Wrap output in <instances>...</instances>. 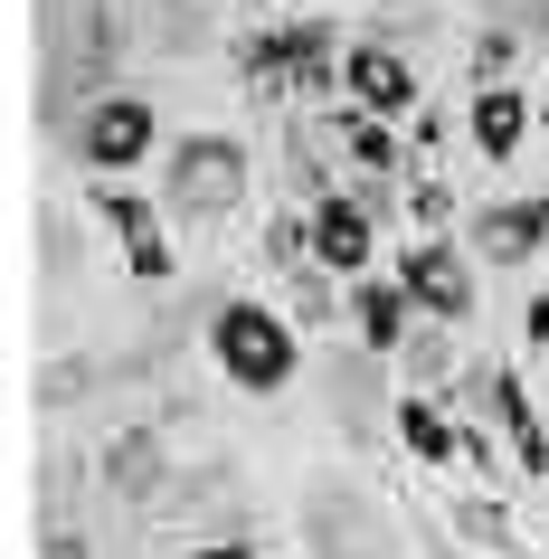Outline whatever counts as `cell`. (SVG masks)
I'll return each mask as SVG.
<instances>
[{
  "label": "cell",
  "mask_w": 549,
  "mask_h": 559,
  "mask_svg": "<svg viewBox=\"0 0 549 559\" xmlns=\"http://www.w3.org/2000/svg\"><path fill=\"white\" fill-rule=\"evenodd\" d=\"M208 360L228 370L237 389H256V399H275V389L294 380V313H275V304H256V295H237V304H218L208 313Z\"/></svg>",
  "instance_id": "6da1fadb"
},
{
  "label": "cell",
  "mask_w": 549,
  "mask_h": 559,
  "mask_svg": "<svg viewBox=\"0 0 549 559\" xmlns=\"http://www.w3.org/2000/svg\"><path fill=\"white\" fill-rule=\"evenodd\" d=\"M162 209L171 218H228V209H247V143L237 133H190V143H171Z\"/></svg>",
  "instance_id": "7a4b0ae2"
},
{
  "label": "cell",
  "mask_w": 549,
  "mask_h": 559,
  "mask_svg": "<svg viewBox=\"0 0 549 559\" xmlns=\"http://www.w3.org/2000/svg\"><path fill=\"white\" fill-rule=\"evenodd\" d=\"M303 540H313V559H398V522L342 474H322L303 493Z\"/></svg>",
  "instance_id": "3957f363"
},
{
  "label": "cell",
  "mask_w": 549,
  "mask_h": 559,
  "mask_svg": "<svg viewBox=\"0 0 549 559\" xmlns=\"http://www.w3.org/2000/svg\"><path fill=\"white\" fill-rule=\"evenodd\" d=\"M67 143H76L86 171H133V162L162 143V115H152V95H95Z\"/></svg>",
  "instance_id": "277c9868"
},
{
  "label": "cell",
  "mask_w": 549,
  "mask_h": 559,
  "mask_svg": "<svg viewBox=\"0 0 549 559\" xmlns=\"http://www.w3.org/2000/svg\"><path fill=\"white\" fill-rule=\"evenodd\" d=\"M398 285H407V304H417L427 323H464V313H474V257H455L445 237H417V247H407Z\"/></svg>",
  "instance_id": "5b68a950"
},
{
  "label": "cell",
  "mask_w": 549,
  "mask_h": 559,
  "mask_svg": "<svg viewBox=\"0 0 549 559\" xmlns=\"http://www.w3.org/2000/svg\"><path fill=\"white\" fill-rule=\"evenodd\" d=\"M342 86H350V105H360V115H389V123H398L407 105H417V67H407L389 38H350Z\"/></svg>",
  "instance_id": "8992f818"
},
{
  "label": "cell",
  "mask_w": 549,
  "mask_h": 559,
  "mask_svg": "<svg viewBox=\"0 0 549 559\" xmlns=\"http://www.w3.org/2000/svg\"><path fill=\"white\" fill-rule=\"evenodd\" d=\"M379 247V209L350 200V190H322L313 200V265H332V275H360Z\"/></svg>",
  "instance_id": "52a82bcc"
},
{
  "label": "cell",
  "mask_w": 549,
  "mask_h": 559,
  "mask_svg": "<svg viewBox=\"0 0 549 559\" xmlns=\"http://www.w3.org/2000/svg\"><path fill=\"white\" fill-rule=\"evenodd\" d=\"M474 257L484 265H530L540 257V237H549V200L530 190V200H492V209H474Z\"/></svg>",
  "instance_id": "ba28073f"
},
{
  "label": "cell",
  "mask_w": 549,
  "mask_h": 559,
  "mask_svg": "<svg viewBox=\"0 0 549 559\" xmlns=\"http://www.w3.org/2000/svg\"><path fill=\"white\" fill-rule=\"evenodd\" d=\"M407 313H417V304H407L398 275H389V285H350V323H360V352L370 360H389L407 342Z\"/></svg>",
  "instance_id": "9c48e42d"
},
{
  "label": "cell",
  "mask_w": 549,
  "mask_h": 559,
  "mask_svg": "<svg viewBox=\"0 0 549 559\" xmlns=\"http://www.w3.org/2000/svg\"><path fill=\"white\" fill-rule=\"evenodd\" d=\"M530 123H540V115H530L512 86H484V95H474V152H484V162H512V152L530 143Z\"/></svg>",
  "instance_id": "30bf717a"
},
{
  "label": "cell",
  "mask_w": 549,
  "mask_h": 559,
  "mask_svg": "<svg viewBox=\"0 0 549 559\" xmlns=\"http://www.w3.org/2000/svg\"><path fill=\"white\" fill-rule=\"evenodd\" d=\"M484 399H492V417L512 427V455L530 474H549V427H540V408L521 399V380H512V370H484Z\"/></svg>",
  "instance_id": "8fae6325"
},
{
  "label": "cell",
  "mask_w": 549,
  "mask_h": 559,
  "mask_svg": "<svg viewBox=\"0 0 549 559\" xmlns=\"http://www.w3.org/2000/svg\"><path fill=\"white\" fill-rule=\"evenodd\" d=\"M105 484L133 493V502H152V493H162V445H152L143 427H123V437L105 445Z\"/></svg>",
  "instance_id": "7c38bea8"
},
{
  "label": "cell",
  "mask_w": 549,
  "mask_h": 559,
  "mask_svg": "<svg viewBox=\"0 0 549 559\" xmlns=\"http://www.w3.org/2000/svg\"><path fill=\"white\" fill-rule=\"evenodd\" d=\"M389 427H398V445L417 455V465H445V455H464V437L445 427V408H427V399H398V408H389Z\"/></svg>",
  "instance_id": "4fadbf2b"
},
{
  "label": "cell",
  "mask_w": 549,
  "mask_h": 559,
  "mask_svg": "<svg viewBox=\"0 0 549 559\" xmlns=\"http://www.w3.org/2000/svg\"><path fill=\"white\" fill-rule=\"evenodd\" d=\"M332 133H342V152L360 162V171H389V162H398V123H389V115H360V105H350Z\"/></svg>",
  "instance_id": "5bb4252c"
},
{
  "label": "cell",
  "mask_w": 549,
  "mask_h": 559,
  "mask_svg": "<svg viewBox=\"0 0 549 559\" xmlns=\"http://www.w3.org/2000/svg\"><path fill=\"white\" fill-rule=\"evenodd\" d=\"M285 38H294V86H322V76H342L350 48L322 29V20H303V29H285Z\"/></svg>",
  "instance_id": "9a60e30c"
},
{
  "label": "cell",
  "mask_w": 549,
  "mask_h": 559,
  "mask_svg": "<svg viewBox=\"0 0 549 559\" xmlns=\"http://www.w3.org/2000/svg\"><path fill=\"white\" fill-rule=\"evenodd\" d=\"M455 531H464V540H474V550H502V559H512V512H502V502H492V493L455 502Z\"/></svg>",
  "instance_id": "2e32d148"
},
{
  "label": "cell",
  "mask_w": 549,
  "mask_h": 559,
  "mask_svg": "<svg viewBox=\"0 0 549 559\" xmlns=\"http://www.w3.org/2000/svg\"><path fill=\"white\" fill-rule=\"evenodd\" d=\"M95 218H105V228L123 237V247H133V237H152V200H133V190H95Z\"/></svg>",
  "instance_id": "e0dca14e"
},
{
  "label": "cell",
  "mask_w": 549,
  "mask_h": 559,
  "mask_svg": "<svg viewBox=\"0 0 549 559\" xmlns=\"http://www.w3.org/2000/svg\"><path fill=\"white\" fill-rule=\"evenodd\" d=\"M285 304H294V323H332V265L285 275Z\"/></svg>",
  "instance_id": "ac0fdd59"
},
{
  "label": "cell",
  "mask_w": 549,
  "mask_h": 559,
  "mask_svg": "<svg viewBox=\"0 0 549 559\" xmlns=\"http://www.w3.org/2000/svg\"><path fill=\"white\" fill-rule=\"evenodd\" d=\"M455 190H445V180H417V200H407V218H417V237H445V218H455Z\"/></svg>",
  "instance_id": "d6986e66"
},
{
  "label": "cell",
  "mask_w": 549,
  "mask_h": 559,
  "mask_svg": "<svg viewBox=\"0 0 549 559\" xmlns=\"http://www.w3.org/2000/svg\"><path fill=\"white\" fill-rule=\"evenodd\" d=\"M512 58H521V38H512V29H484V38H474V58H464V67H474L484 86H502V76H512Z\"/></svg>",
  "instance_id": "ffe728a7"
},
{
  "label": "cell",
  "mask_w": 549,
  "mask_h": 559,
  "mask_svg": "<svg viewBox=\"0 0 549 559\" xmlns=\"http://www.w3.org/2000/svg\"><path fill=\"white\" fill-rule=\"evenodd\" d=\"M123 265H133L143 285H162V275H171V247H162V237H133V247H123Z\"/></svg>",
  "instance_id": "44dd1931"
},
{
  "label": "cell",
  "mask_w": 549,
  "mask_h": 559,
  "mask_svg": "<svg viewBox=\"0 0 549 559\" xmlns=\"http://www.w3.org/2000/svg\"><path fill=\"white\" fill-rule=\"evenodd\" d=\"M407 370H417V380H445V370H455V360H445V342H407Z\"/></svg>",
  "instance_id": "7402d4cb"
},
{
  "label": "cell",
  "mask_w": 549,
  "mask_h": 559,
  "mask_svg": "<svg viewBox=\"0 0 549 559\" xmlns=\"http://www.w3.org/2000/svg\"><path fill=\"white\" fill-rule=\"evenodd\" d=\"M530 342H549V295H540V304H530Z\"/></svg>",
  "instance_id": "603a6c76"
}]
</instances>
